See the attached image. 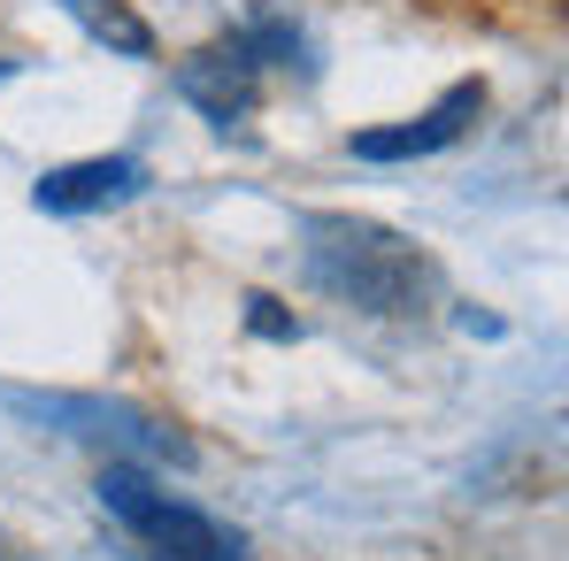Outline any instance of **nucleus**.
Returning <instances> with one entry per match:
<instances>
[{"label":"nucleus","instance_id":"9","mask_svg":"<svg viewBox=\"0 0 569 561\" xmlns=\"http://www.w3.org/2000/svg\"><path fill=\"white\" fill-rule=\"evenodd\" d=\"M0 561H23V547H16V539H8V531H0Z\"/></svg>","mask_w":569,"mask_h":561},{"label":"nucleus","instance_id":"4","mask_svg":"<svg viewBox=\"0 0 569 561\" xmlns=\"http://www.w3.org/2000/svg\"><path fill=\"white\" fill-rule=\"evenodd\" d=\"M477 108H485V86H455V93H439L423 116H408V123L362 131L355 139V162H416V154H439V147H455L477 123Z\"/></svg>","mask_w":569,"mask_h":561},{"label":"nucleus","instance_id":"2","mask_svg":"<svg viewBox=\"0 0 569 561\" xmlns=\"http://www.w3.org/2000/svg\"><path fill=\"white\" fill-rule=\"evenodd\" d=\"M93 492H100V515L131 539L139 561H247V539L231 523H216L208 508L178 500L162 477H147L139 462H108Z\"/></svg>","mask_w":569,"mask_h":561},{"label":"nucleus","instance_id":"3","mask_svg":"<svg viewBox=\"0 0 569 561\" xmlns=\"http://www.w3.org/2000/svg\"><path fill=\"white\" fill-rule=\"evenodd\" d=\"M0 400H8L23 423H39V431H62V439H78V447H100L108 462L192 469L186 431L162 423V415H147V408H131V400H100V392H23V384H8Z\"/></svg>","mask_w":569,"mask_h":561},{"label":"nucleus","instance_id":"8","mask_svg":"<svg viewBox=\"0 0 569 561\" xmlns=\"http://www.w3.org/2000/svg\"><path fill=\"white\" fill-rule=\"evenodd\" d=\"M247 323H254L262 339H300V323L284 315V308L270 300V292H247Z\"/></svg>","mask_w":569,"mask_h":561},{"label":"nucleus","instance_id":"1","mask_svg":"<svg viewBox=\"0 0 569 561\" xmlns=\"http://www.w3.org/2000/svg\"><path fill=\"white\" fill-rule=\"evenodd\" d=\"M300 270L316 292L362 315H423L431 300V254L370 216H308L300 223Z\"/></svg>","mask_w":569,"mask_h":561},{"label":"nucleus","instance_id":"5","mask_svg":"<svg viewBox=\"0 0 569 561\" xmlns=\"http://www.w3.org/2000/svg\"><path fill=\"white\" fill-rule=\"evenodd\" d=\"M139 192H147V170H139L131 154H93V162L47 170L31 200H39L47 216H93V208H123V200H139Z\"/></svg>","mask_w":569,"mask_h":561},{"label":"nucleus","instance_id":"7","mask_svg":"<svg viewBox=\"0 0 569 561\" xmlns=\"http://www.w3.org/2000/svg\"><path fill=\"white\" fill-rule=\"evenodd\" d=\"M86 31H93L100 47H116V54H131V62H147L154 54V31L139 23V16H123V0H62Z\"/></svg>","mask_w":569,"mask_h":561},{"label":"nucleus","instance_id":"6","mask_svg":"<svg viewBox=\"0 0 569 561\" xmlns=\"http://www.w3.org/2000/svg\"><path fill=\"white\" fill-rule=\"evenodd\" d=\"M178 93L216 123V131H231V123H247L254 116V93H262V70H247L231 47H208V54H192L178 62Z\"/></svg>","mask_w":569,"mask_h":561}]
</instances>
